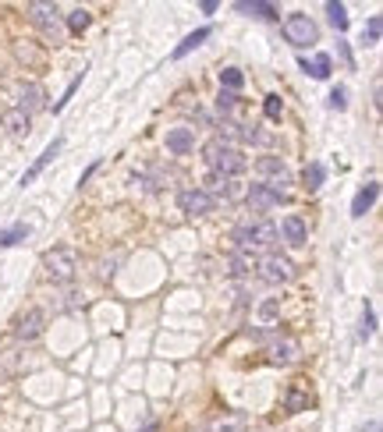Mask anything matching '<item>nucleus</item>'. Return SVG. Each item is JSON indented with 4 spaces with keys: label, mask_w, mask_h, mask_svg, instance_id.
Returning <instances> with one entry per match:
<instances>
[{
    "label": "nucleus",
    "mask_w": 383,
    "mask_h": 432,
    "mask_svg": "<svg viewBox=\"0 0 383 432\" xmlns=\"http://www.w3.org/2000/svg\"><path fill=\"white\" fill-rule=\"evenodd\" d=\"M263 114H266L270 121H281V114H284V103H281V96H266V103H263Z\"/></svg>",
    "instance_id": "30"
},
{
    "label": "nucleus",
    "mask_w": 383,
    "mask_h": 432,
    "mask_svg": "<svg viewBox=\"0 0 383 432\" xmlns=\"http://www.w3.org/2000/svg\"><path fill=\"white\" fill-rule=\"evenodd\" d=\"M43 273H46V280H53V284H71L75 273H78V252L68 248V245L50 248V252L43 255Z\"/></svg>",
    "instance_id": "3"
},
{
    "label": "nucleus",
    "mask_w": 383,
    "mask_h": 432,
    "mask_svg": "<svg viewBox=\"0 0 383 432\" xmlns=\"http://www.w3.org/2000/svg\"><path fill=\"white\" fill-rule=\"evenodd\" d=\"M0 124L8 128V135H11L15 142H25V138H29V131H32V117H25L22 110H8Z\"/></svg>",
    "instance_id": "16"
},
{
    "label": "nucleus",
    "mask_w": 383,
    "mask_h": 432,
    "mask_svg": "<svg viewBox=\"0 0 383 432\" xmlns=\"http://www.w3.org/2000/svg\"><path fill=\"white\" fill-rule=\"evenodd\" d=\"M256 269H259V277H263L266 284H284V280H291V277H295V266H291V259H284V255H277V252H270L266 259H259V262H256Z\"/></svg>",
    "instance_id": "7"
},
{
    "label": "nucleus",
    "mask_w": 383,
    "mask_h": 432,
    "mask_svg": "<svg viewBox=\"0 0 383 432\" xmlns=\"http://www.w3.org/2000/svg\"><path fill=\"white\" fill-rule=\"evenodd\" d=\"M43 333V312L39 308H29L25 315L15 319V337L18 340H36Z\"/></svg>",
    "instance_id": "12"
},
{
    "label": "nucleus",
    "mask_w": 383,
    "mask_h": 432,
    "mask_svg": "<svg viewBox=\"0 0 383 432\" xmlns=\"http://www.w3.org/2000/svg\"><path fill=\"white\" fill-rule=\"evenodd\" d=\"M192 149H195V131H192V128H171V131H167V152L188 156Z\"/></svg>",
    "instance_id": "15"
},
{
    "label": "nucleus",
    "mask_w": 383,
    "mask_h": 432,
    "mask_svg": "<svg viewBox=\"0 0 383 432\" xmlns=\"http://www.w3.org/2000/svg\"><path fill=\"white\" fill-rule=\"evenodd\" d=\"M202 159L209 164V171L221 174V178H235V174L245 171V156H242V149H238L235 142H228V138H213V142H206V145H202Z\"/></svg>",
    "instance_id": "1"
},
{
    "label": "nucleus",
    "mask_w": 383,
    "mask_h": 432,
    "mask_svg": "<svg viewBox=\"0 0 383 432\" xmlns=\"http://www.w3.org/2000/svg\"><path fill=\"white\" fill-rule=\"evenodd\" d=\"M245 85V75L238 68H224L221 71V92H238Z\"/></svg>",
    "instance_id": "22"
},
{
    "label": "nucleus",
    "mask_w": 383,
    "mask_h": 432,
    "mask_svg": "<svg viewBox=\"0 0 383 432\" xmlns=\"http://www.w3.org/2000/svg\"><path fill=\"white\" fill-rule=\"evenodd\" d=\"M344 106H348V89L337 85V89L330 92V110H344Z\"/></svg>",
    "instance_id": "31"
},
{
    "label": "nucleus",
    "mask_w": 383,
    "mask_h": 432,
    "mask_svg": "<svg viewBox=\"0 0 383 432\" xmlns=\"http://www.w3.org/2000/svg\"><path fill=\"white\" fill-rule=\"evenodd\" d=\"M277 238H281V234H277V224L263 220V216H256V220L235 227V245H238V252H249V255H252L256 248H270Z\"/></svg>",
    "instance_id": "2"
},
{
    "label": "nucleus",
    "mask_w": 383,
    "mask_h": 432,
    "mask_svg": "<svg viewBox=\"0 0 383 432\" xmlns=\"http://www.w3.org/2000/svg\"><path fill=\"white\" fill-rule=\"evenodd\" d=\"M277 234L291 245V248H302L305 241H309V227H305V220L302 216H284L281 220V227H277Z\"/></svg>",
    "instance_id": "11"
},
{
    "label": "nucleus",
    "mask_w": 383,
    "mask_h": 432,
    "mask_svg": "<svg viewBox=\"0 0 383 432\" xmlns=\"http://www.w3.org/2000/svg\"><path fill=\"white\" fill-rule=\"evenodd\" d=\"M298 358H302V347H298V340H291V337H281V340L270 344V361H277V365H295Z\"/></svg>",
    "instance_id": "14"
},
{
    "label": "nucleus",
    "mask_w": 383,
    "mask_h": 432,
    "mask_svg": "<svg viewBox=\"0 0 383 432\" xmlns=\"http://www.w3.org/2000/svg\"><path fill=\"white\" fill-rule=\"evenodd\" d=\"M242 429V418H221V422H213V432H235Z\"/></svg>",
    "instance_id": "34"
},
{
    "label": "nucleus",
    "mask_w": 383,
    "mask_h": 432,
    "mask_svg": "<svg viewBox=\"0 0 383 432\" xmlns=\"http://www.w3.org/2000/svg\"><path fill=\"white\" fill-rule=\"evenodd\" d=\"M29 18H32V25L43 29V36H46L50 43H61L64 25H61V11L53 8V4H43V0H36V4H29Z\"/></svg>",
    "instance_id": "5"
},
{
    "label": "nucleus",
    "mask_w": 383,
    "mask_h": 432,
    "mask_svg": "<svg viewBox=\"0 0 383 432\" xmlns=\"http://www.w3.org/2000/svg\"><path fill=\"white\" fill-rule=\"evenodd\" d=\"M61 145H64V138H53V142H50V145H46V149L36 156V164H32V167L22 174V185H32V181H36V178H39V174L50 167V164H53V156L61 152Z\"/></svg>",
    "instance_id": "13"
},
{
    "label": "nucleus",
    "mask_w": 383,
    "mask_h": 432,
    "mask_svg": "<svg viewBox=\"0 0 383 432\" xmlns=\"http://www.w3.org/2000/svg\"><path fill=\"white\" fill-rule=\"evenodd\" d=\"M245 202H249L252 213H266V209H273V206L284 202V192H273V188H266V185L259 181V185H252V188L245 192Z\"/></svg>",
    "instance_id": "10"
},
{
    "label": "nucleus",
    "mask_w": 383,
    "mask_h": 432,
    "mask_svg": "<svg viewBox=\"0 0 383 432\" xmlns=\"http://www.w3.org/2000/svg\"><path fill=\"white\" fill-rule=\"evenodd\" d=\"M209 36H213V29H209V25H202V29H195L192 36H185V39H181V46H174V53H171V57H174V61H181V57H188V53H192V50H199V46H202V43H206Z\"/></svg>",
    "instance_id": "17"
},
{
    "label": "nucleus",
    "mask_w": 383,
    "mask_h": 432,
    "mask_svg": "<svg viewBox=\"0 0 383 432\" xmlns=\"http://www.w3.org/2000/svg\"><path fill=\"white\" fill-rule=\"evenodd\" d=\"M284 408L295 415V411H305L309 408V397L302 394V390H288V397H284Z\"/></svg>",
    "instance_id": "29"
},
{
    "label": "nucleus",
    "mask_w": 383,
    "mask_h": 432,
    "mask_svg": "<svg viewBox=\"0 0 383 432\" xmlns=\"http://www.w3.org/2000/svg\"><path fill=\"white\" fill-rule=\"evenodd\" d=\"M178 206H181V213H188V216H206V213H213L216 199H213L206 188H185V192L178 195Z\"/></svg>",
    "instance_id": "8"
},
{
    "label": "nucleus",
    "mask_w": 383,
    "mask_h": 432,
    "mask_svg": "<svg viewBox=\"0 0 383 432\" xmlns=\"http://www.w3.org/2000/svg\"><path fill=\"white\" fill-rule=\"evenodd\" d=\"M372 330H376V315H372V308L365 305V312H362V337H372Z\"/></svg>",
    "instance_id": "33"
},
{
    "label": "nucleus",
    "mask_w": 383,
    "mask_h": 432,
    "mask_svg": "<svg viewBox=\"0 0 383 432\" xmlns=\"http://www.w3.org/2000/svg\"><path fill=\"white\" fill-rule=\"evenodd\" d=\"M15 96H18V106H15V110H22L25 117H32L36 110H43V106H46V92H43L39 82H22V85L15 89Z\"/></svg>",
    "instance_id": "9"
},
{
    "label": "nucleus",
    "mask_w": 383,
    "mask_h": 432,
    "mask_svg": "<svg viewBox=\"0 0 383 432\" xmlns=\"http://www.w3.org/2000/svg\"><path fill=\"white\" fill-rule=\"evenodd\" d=\"M323 181H326V171H323V164H309V167H305V188H309V192H316Z\"/></svg>",
    "instance_id": "28"
},
{
    "label": "nucleus",
    "mask_w": 383,
    "mask_h": 432,
    "mask_svg": "<svg viewBox=\"0 0 383 432\" xmlns=\"http://www.w3.org/2000/svg\"><path fill=\"white\" fill-rule=\"evenodd\" d=\"M235 103H238L235 92H221V110H235Z\"/></svg>",
    "instance_id": "36"
},
{
    "label": "nucleus",
    "mask_w": 383,
    "mask_h": 432,
    "mask_svg": "<svg viewBox=\"0 0 383 432\" xmlns=\"http://www.w3.org/2000/svg\"><path fill=\"white\" fill-rule=\"evenodd\" d=\"M256 174L266 178L263 185L273 188V192H284V185L291 181V174H288V167H284L281 156H259V159H256Z\"/></svg>",
    "instance_id": "6"
},
{
    "label": "nucleus",
    "mask_w": 383,
    "mask_h": 432,
    "mask_svg": "<svg viewBox=\"0 0 383 432\" xmlns=\"http://www.w3.org/2000/svg\"><path fill=\"white\" fill-rule=\"evenodd\" d=\"M326 15H330V25H334L337 32H344V29H348V8H344V4L330 0V4H326Z\"/></svg>",
    "instance_id": "25"
},
{
    "label": "nucleus",
    "mask_w": 383,
    "mask_h": 432,
    "mask_svg": "<svg viewBox=\"0 0 383 432\" xmlns=\"http://www.w3.org/2000/svg\"><path fill=\"white\" fill-rule=\"evenodd\" d=\"M330 57H326V53H316V57L312 61H302V71L305 75H312V78H326V75H330Z\"/></svg>",
    "instance_id": "20"
},
{
    "label": "nucleus",
    "mask_w": 383,
    "mask_h": 432,
    "mask_svg": "<svg viewBox=\"0 0 383 432\" xmlns=\"http://www.w3.org/2000/svg\"><path fill=\"white\" fill-rule=\"evenodd\" d=\"M78 85H82V71H78V75H75V82H71V85L64 89V99H57V103H53V114H57V110H64V103H68V99L75 96V89H78Z\"/></svg>",
    "instance_id": "32"
},
{
    "label": "nucleus",
    "mask_w": 383,
    "mask_h": 432,
    "mask_svg": "<svg viewBox=\"0 0 383 432\" xmlns=\"http://www.w3.org/2000/svg\"><path fill=\"white\" fill-rule=\"evenodd\" d=\"M89 25H92V15H89L85 8H75V11L68 15V29H71L75 36H78V32H85Z\"/></svg>",
    "instance_id": "26"
},
{
    "label": "nucleus",
    "mask_w": 383,
    "mask_h": 432,
    "mask_svg": "<svg viewBox=\"0 0 383 432\" xmlns=\"http://www.w3.org/2000/svg\"><path fill=\"white\" fill-rule=\"evenodd\" d=\"M216 8H221V4H216V0H202V11H206V15H213Z\"/></svg>",
    "instance_id": "37"
},
{
    "label": "nucleus",
    "mask_w": 383,
    "mask_h": 432,
    "mask_svg": "<svg viewBox=\"0 0 383 432\" xmlns=\"http://www.w3.org/2000/svg\"><path fill=\"white\" fill-rule=\"evenodd\" d=\"M231 185H235L231 178H221V174H213V178H209V188H206V192H209L213 199H216V195H221V199H231V195H235V188H231Z\"/></svg>",
    "instance_id": "24"
},
{
    "label": "nucleus",
    "mask_w": 383,
    "mask_h": 432,
    "mask_svg": "<svg viewBox=\"0 0 383 432\" xmlns=\"http://www.w3.org/2000/svg\"><path fill=\"white\" fill-rule=\"evenodd\" d=\"M25 238H29V227H25V224L4 227V231H0V248H11V245H18V241H25Z\"/></svg>",
    "instance_id": "23"
},
{
    "label": "nucleus",
    "mask_w": 383,
    "mask_h": 432,
    "mask_svg": "<svg viewBox=\"0 0 383 432\" xmlns=\"http://www.w3.org/2000/svg\"><path fill=\"white\" fill-rule=\"evenodd\" d=\"M284 39H288L295 50H305V46H312V43L319 39V29H316V22H312L309 15L295 11V15L284 18Z\"/></svg>",
    "instance_id": "4"
},
{
    "label": "nucleus",
    "mask_w": 383,
    "mask_h": 432,
    "mask_svg": "<svg viewBox=\"0 0 383 432\" xmlns=\"http://www.w3.org/2000/svg\"><path fill=\"white\" fill-rule=\"evenodd\" d=\"M228 266H231V273H252L256 269V259L249 255V252H235V255H228Z\"/></svg>",
    "instance_id": "21"
},
{
    "label": "nucleus",
    "mask_w": 383,
    "mask_h": 432,
    "mask_svg": "<svg viewBox=\"0 0 383 432\" xmlns=\"http://www.w3.org/2000/svg\"><path fill=\"white\" fill-rule=\"evenodd\" d=\"M379 199V185L376 181H369L358 195H355V202H351V216H365L369 209H372V202Z\"/></svg>",
    "instance_id": "19"
},
{
    "label": "nucleus",
    "mask_w": 383,
    "mask_h": 432,
    "mask_svg": "<svg viewBox=\"0 0 383 432\" xmlns=\"http://www.w3.org/2000/svg\"><path fill=\"white\" fill-rule=\"evenodd\" d=\"M18 57H22V61H25V57H29V61H32V64H39V61H43V53H39V50H32V46H29V43H25V46H22V43H18Z\"/></svg>",
    "instance_id": "35"
},
{
    "label": "nucleus",
    "mask_w": 383,
    "mask_h": 432,
    "mask_svg": "<svg viewBox=\"0 0 383 432\" xmlns=\"http://www.w3.org/2000/svg\"><path fill=\"white\" fill-rule=\"evenodd\" d=\"M235 11H242V15H256V18H281L277 8H273L270 0H238Z\"/></svg>",
    "instance_id": "18"
},
{
    "label": "nucleus",
    "mask_w": 383,
    "mask_h": 432,
    "mask_svg": "<svg viewBox=\"0 0 383 432\" xmlns=\"http://www.w3.org/2000/svg\"><path fill=\"white\" fill-rule=\"evenodd\" d=\"M379 36H383V18H379V15H372V18L365 22V29H362V43L376 46V43H379Z\"/></svg>",
    "instance_id": "27"
}]
</instances>
